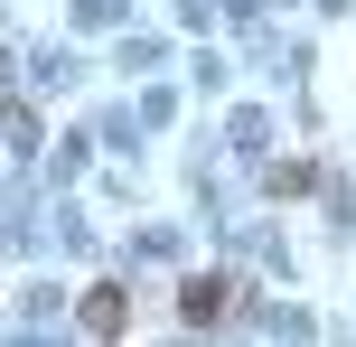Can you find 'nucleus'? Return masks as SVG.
Returning a JSON list of instances; mask_svg holds the SVG:
<instances>
[{
	"label": "nucleus",
	"instance_id": "obj_2",
	"mask_svg": "<svg viewBox=\"0 0 356 347\" xmlns=\"http://www.w3.org/2000/svg\"><path fill=\"white\" fill-rule=\"evenodd\" d=\"M85 319H94V329L113 338V329H122V291H94V300H85Z\"/></svg>",
	"mask_w": 356,
	"mask_h": 347
},
{
	"label": "nucleus",
	"instance_id": "obj_1",
	"mask_svg": "<svg viewBox=\"0 0 356 347\" xmlns=\"http://www.w3.org/2000/svg\"><path fill=\"white\" fill-rule=\"evenodd\" d=\"M225 300H234V282H188V291H178V310H188V329H216V319H225Z\"/></svg>",
	"mask_w": 356,
	"mask_h": 347
}]
</instances>
